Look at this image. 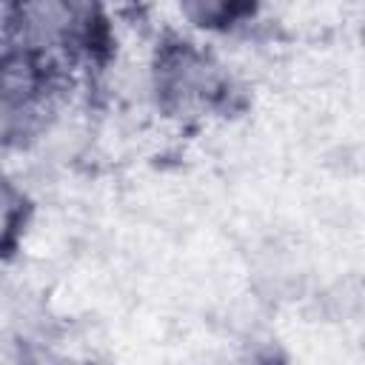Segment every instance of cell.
I'll return each instance as SVG.
<instances>
[{
    "label": "cell",
    "mask_w": 365,
    "mask_h": 365,
    "mask_svg": "<svg viewBox=\"0 0 365 365\" xmlns=\"http://www.w3.org/2000/svg\"><path fill=\"white\" fill-rule=\"evenodd\" d=\"M97 23V0H23L20 46L31 54H68L88 43Z\"/></svg>",
    "instance_id": "obj_1"
},
{
    "label": "cell",
    "mask_w": 365,
    "mask_h": 365,
    "mask_svg": "<svg viewBox=\"0 0 365 365\" xmlns=\"http://www.w3.org/2000/svg\"><path fill=\"white\" fill-rule=\"evenodd\" d=\"M157 88L174 114H200L222 97V74L205 54L177 46L160 60Z\"/></svg>",
    "instance_id": "obj_2"
},
{
    "label": "cell",
    "mask_w": 365,
    "mask_h": 365,
    "mask_svg": "<svg viewBox=\"0 0 365 365\" xmlns=\"http://www.w3.org/2000/svg\"><path fill=\"white\" fill-rule=\"evenodd\" d=\"M180 14L200 29H220L234 20L240 0H174Z\"/></svg>",
    "instance_id": "obj_3"
},
{
    "label": "cell",
    "mask_w": 365,
    "mask_h": 365,
    "mask_svg": "<svg viewBox=\"0 0 365 365\" xmlns=\"http://www.w3.org/2000/svg\"><path fill=\"white\" fill-rule=\"evenodd\" d=\"M23 222V197L20 191L0 174V251L11 245Z\"/></svg>",
    "instance_id": "obj_4"
},
{
    "label": "cell",
    "mask_w": 365,
    "mask_h": 365,
    "mask_svg": "<svg viewBox=\"0 0 365 365\" xmlns=\"http://www.w3.org/2000/svg\"><path fill=\"white\" fill-rule=\"evenodd\" d=\"M20 3L23 0H0V60L20 46Z\"/></svg>",
    "instance_id": "obj_5"
}]
</instances>
